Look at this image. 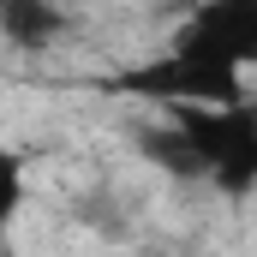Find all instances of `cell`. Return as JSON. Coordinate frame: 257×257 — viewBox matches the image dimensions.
<instances>
[{"instance_id": "cell-1", "label": "cell", "mask_w": 257, "mask_h": 257, "mask_svg": "<svg viewBox=\"0 0 257 257\" xmlns=\"http://www.w3.org/2000/svg\"><path fill=\"white\" fill-rule=\"evenodd\" d=\"M180 138L192 144L197 174L227 197L257 192V108L233 102V108H168Z\"/></svg>"}, {"instance_id": "cell-2", "label": "cell", "mask_w": 257, "mask_h": 257, "mask_svg": "<svg viewBox=\"0 0 257 257\" xmlns=\"http://www.w3.org/2000/svg\"><path fill=\"white\" fill-rule=\"evenodd\" d=\"M114 90L162 102V108H233V102H245V72L209 60V54H192V48H168L162 60L120 72Z\"/></svg>"}, {"instance_id": "cell-3", "label": "cell", "mask_w": 257, "mask_h": 257, "mask_svg": "<svg viewBox=\"0 0 257 257\" xmlns=\"http://www.w3.org/2000/svg\"><path fill=\"white\" fill-rule=\"evenodd\" d=\"M174 48H192L209 60L245 72L257 66V0H197L192 18L180 24Z\"/></svg>"}, {"instance_id": "cell-4", "label": "cell", "mask_w": 257, "mask_h": 257, "mask_svg": "<svg viewBox=\"0 0 257 257\" xmlns=\"http://www.w3.org/2000/svg\"><path fill=\"white\" fill-rule=\"evenodd\" d=\"M66 30V12L54 0H0V36L18 48V54H42L54 48Z\"/></svg>"}, {"instance_id": "cell-5", "label": "cell", "mask_w": 257, "mask_h": 257, "mask_svg": "<svg viewBox=\"0 0 257 257\" xmlns=\"http://www.w3.org/2000/svg\"><path fill=\"white\" fill-rule=\"evenodd\" d=\"M18 209H24V162L0 144V239H6V227L18 221Z\"/></svg>"}]
</instances>
